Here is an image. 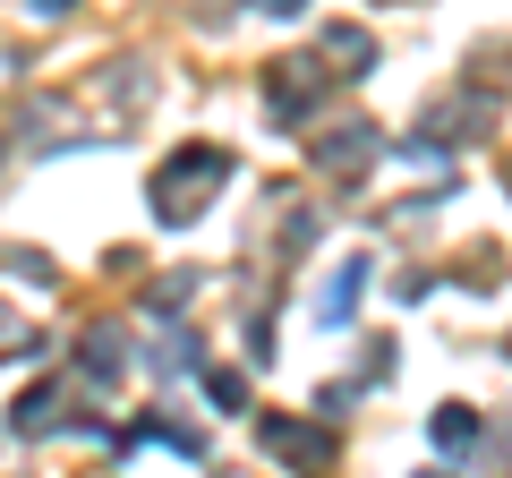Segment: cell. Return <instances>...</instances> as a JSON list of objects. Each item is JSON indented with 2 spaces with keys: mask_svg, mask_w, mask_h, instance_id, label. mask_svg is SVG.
I'll use <instances>...</instances> for the list:
<instances>
[{
  "mask_svg": "<svg viewBox=\"0 0 512 478\" xmlns=\"http://www.w3.org/2000/svg\"><path fill=\"white\" fill-rule=\"evenodd\" d=\"M222 180H231V154H222V146H180L163 171H154V222H171V231L197 222L205 205H214Z\"/></svg>",
  "mask_w": 512,
  "mask_h": 478,
  "instance_id": "cell-1",
  "label": "cell"
},
{
  "mask_svg": "<svg viewBox=\"0 0 512 478\" xmlns=\"http://www.w3.org/2000/svg\"><path fill=\"white\" fill-rule=\"evenodd\" d=\"M256 436H265V453L299 461V470H316V461H333V436H325V427H308V419H265Z\"/></svg>",
  "mask_w": 512,
  "mask_h": 478,
  "instance_id": "cell-2",
  "label": "cell"
},
{
  "mask_svg": "<svg viewBox=\"0 0 512 478\" xmlns=\"http://www.w3.org/2000/svg\"><path fill=\"white\" fill-rule=\"evenodd\" d=\"M316 86H325L316 60H282V77H274V120H299V111L316 103Z\"/></svg>",
  "mask_w": 512,
  "mask_h": 478,
  "instance_id": "cell-3",
  "label": "cell"
},
{
  "mask_svg": "<svg viewBox=\"0 0 512 478\" xmlns=\"http://www.w3.org/2000/svg\"><path fill=\"white\" fill-rule=\"evenodd\" d=\"M367 154H376V129L367 120H342V137H316V163L325 171H359Z\"/></svg>",
  "mask_w": 512,
  "mask_h": 478,
  "instance_id": "cell-4",
  "label": "cell"
},
{
  "mask_svg": "<svg viewBox=\"0 0 512 478\" xmlns=\"http://www.w3.org/2000/svg\"><path fill=\"white\" fill-rule=\"evenodd\" d=\"M60 402H69L60 385H35L18 410H9V427H18V436H52V427H60Z\"/></svg>",
  "mask_w": 512,
  "mask_h": 478,
  "instance_id": "cell-5",
  "label": "cell"
},
{
  "mask_svg": "<svg viewBox=\"0 0 512 478\" xmlns=\"http://www.w3.org/2000/svg\"><path fill=\"white\" fill-rule=\"evenodd\" d=\"M367 52H376V43H367V26H333V35H325V60H333V69H342V77L376 69V60H367Z\"/></svg>",
  "mask_w": 512,
  "mask_h": 478,
  "instance_id": "cell-6",
  "label": "cell"
},
{
  "mask_svg": "<svg viewBox=\"0 0 512 478\" xmlns=\"http://www.w3.org/2000/svg\"><path fill=\"white\" fill-rule=\"evenodd\" d=\"M359 291H367V265H342V274L325 282V299H316V316H325V325H342V316L359 308Z\"/></svg>",
  "mask_w": 512,
  "mask_h": 478,
  "instance_id": "cell-7",
  "label": "cell"
},
{
  "mask_svg": "<svg viewBox=\"0 0 512 478\" xmlns=\"http://www.w3.org/2000/svg\"><path fill=\"white\" fill-rule=\"evenodd\" d=\"M427 436H436V453H470V444H478V419H470V410H436V419H427Z\"/></svg>",
  "mask_w": 512,
  "mask_h": 478,
  "instance_id": "cell-8",
  "label": "cell"
},
{
  "mask_svg": "<svg viewBox=\"0 0 512 478\" xmlns=\"http://www.w3.org/2000/svg\"><path fill=\"white\" fill-rule=\"evenodd\" d=\"M120 368H128V342H120V333L103 325V333L86 342V376H120Z\"/></svg>",
  "mask_w": 512,
  "mask_h": 478,
  "instance_id": "cell-9",
  "label": "cell"
},
{
  "mask_svg": "<svg viewBox=\"0 0 512 478\" xmlns=\"http://www.w3.org/2000/svg\"><path fill=\"white\" fill-rule=\"evenodd\" d=\"M205 393H214V410H239V402H248V385H239L231 368H214V376H205Z\"/></svg>",
  "mask_w": 512,
  "mask_h": 478,
  "instance_id": "cell-10",
  "label": "cell"
},
{
  "mask_svg": "<svg viewBox=\"0 0 512 478\" xmlns=\"http://www.w3.org/2000/svg\"><path fill=\"white\" fill-rule=\"evenodd\" d=\"M188 291H197V274H171V282H154V308H180Z\"/></svg>",
  "mask_w": 512,
  "mask_h": 478,
  "instance_id": "cell-11",
  "label": "cell"
},
{
  "mask_svg": "<svg viewBox=\"0 0 512 478\" xmlns=\"http://www.w3.org/2000/svg\"><path fill=\"white\" fill-rule=\"evenodd\" d=\"M248 9H265V18H299L308 0H248Z\"/></svg>",
  "mask_w": 512,
  "mask_h": 478,
  "instance_id": "cell-12",
  "label": "cell"
},
{
  "mask_svg": "<svg viewBox=\"0 0 512 478\" xmlns=\"http://www.w3.org/2000/svg\"><path fill=\"white\" fill-rule=\"evenodd\" d=\"M0 350H35V342H26V333L9 325V316H0Z\"/></svg>",
  "mask_w": 512,
  "mask_h": 478,
  "instance_id": "cell-13",
  "label": "cell"
},
{
  "mask_svg": "<svg viewBox=\"0 0 512 478\" xmlns=\"http://www.w3.org/2000/svg\"><path fill=\"white\" fill-rule=\"evenodd\" d=\"M35 9H43V18H60V9H69V0H35Z\"/></svg>",
  "mask_w": 512,
  "mask_h": 478,
  "instance_id": "cell-14",
  "label": "cell"
}]
</instances>
